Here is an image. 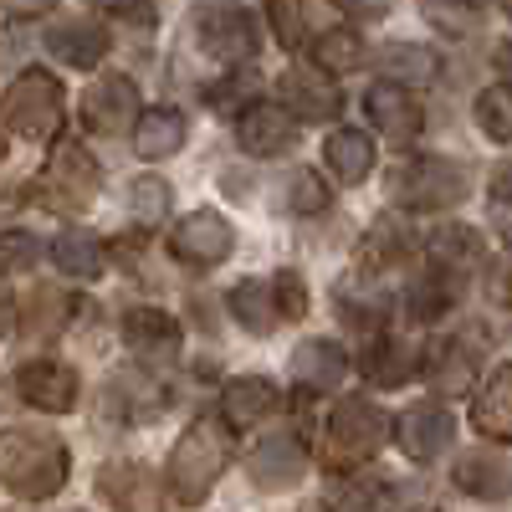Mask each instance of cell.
Returning a JSON list of instances; mask_svg holds the SVG:
<instances>
[{
	"label": "cell",
	"mask_w": 512,
	"mask_h": 512,
	"mask_svg": "<svg viewBox=\"0 0 512 512\" xmlns=\"http://www.w3.org/2000/svg\"><path fill=\"white\" fill-rule=\"evenodd\" d=\"M328 512H384L390 507V487L379 477H338L328 487Z\"/></svg>",
	"instance_id": "d6a6232c"
},
{
	"label": "cell",
	"mask_w": 512,
	"mask_h": 512,
	"mask_svg": "<svg viewBox=\"0 0 512 512\" xmlns=\"http://www.w3.org/2000/svg\"><path fill=\"white\" fill-rule=\"evenodd\" d=\"M57 6V0H6V16L11 21H36V16H47Z\"/></svg>",
	"instance_id": "7dc6e473"
},
{
	"label": "cell",
	"mask_w": 512,
	"mask_h": 512,
	"mask_svg": "<svg viewBox=\"0 0 512 512\" xmlns=\"http://www.w3.org/2000/svg\"><path fill=\"white\" fill-rule=\"evenodd\" d=\"M231 246H236V231H231L226 216H216V210H190V216L169 231V256L185 267H200V272L221 267L231 256Z\"/></svg>",
	"instance_id": "52a82bcc"
},
{
	"label": "cell",
	"mask_w": 512,
	"mask_h": 512,
	"mask_svg": "<svg viewBox=\"0 0 512 512\" xmlns=\"http://www.w3.org/2000/svg\"><path fill=\"white\" fill-rule=\"evenodd\" d=\"M0 477L26 502L57 497L67 487V446L52 431H6V441H0Z\"/></svg>",
	"instance_id": "7a4b0ae2"
},
{
	"label": "cell",
	"mask_w": 512,
	"mask_h": 512,
	"mask_svg": "<svg viewBox=\"0 0 512 512\" xmlns=\"http://www.w3.org/2000/svg\"><path fill=\"white\" fill-rule=\"evenodd\" d=\"M415 251V231L400 216H379L369 226V236L359 241V272H384V267H400L410 262Z\"/></svg>",
	"instance_id": "cb8c5ba5"
},
{
	"label": "cell",
	"mask_w": 512,
	"mask_h": 512,
	"mask_svg": "<svg viewBox=\"0 0 512 512\" xmlns=\"http://www.w3.org/2000/svg\"><path fill=\"white\" fill-rule=\"evenodd\" d=\"M364 113L379 128V139L395 144V149H410L420 139V123H425L420 118V103L405 88H395V82H374V88L364 93Z\"/></svg>",
	"instance_id": "5bb4252c"
},
{
	"label": "cell",
	"mask_w": 512,
	"mask_h": 512,
	"mask_svg": "<svg viewBox=\"0 0 512 512\" xmlns=\"http://www.w3.org/2000/svg\"><path fill=\"white\" fill-rule=\"evenodd\" d=\"M200 47L216 62L241 72L256 57V21H251V11L246 6H210L200 16Z\"/></svg>",
	"instance_id": "ba28073f"
},
{
	"label": "cell",
	"mask_w": 512,
	"mask_h": 512,
	"mask_svg": "<svg viewBox=\"0 0 512 512\" xmlns=\"http://www.w3.org/2000/svg\"><path fill=\"white\" fill-rule=\"evenodd\" d=\"M205 98H210V108H221V113L241 108V98H251V72H236L231 82H221V88H210Z\"/></svg>",
	"instance_id": "7bdbcfd3"
},
{
	"label": "cell",
	"mask_w": 512,
	"mask_h": 512,
	"mask_svg": "<svg viewBox=\"0 0 512 512\" xmlns=\"http://www.w3.org/2000/svg\"><path fill=\"white\" fill-rule=\"evenodd\" d=\"M379 72L384 82H395V88H431L441 77V57L431 47H420V41H390V47H379Z\"/></svg>",
	"instance_id": "7402d4cb"
},
{
	"label": "cell",
	"mask_w": 512,
	"mask_h": 512,
	"mask_svg": "<svg viewBox=\"0 0 512 512\" xmlns=\"http://www.w3.org/2000/svg\"><path fill=\"white\" fill-rule=\"evenodd\" d=\"M236 139H241L246 154L272 159V154H287V149L297 144V128H292V113H287V108H277V103H256V108L241 113Z\"/></svg>",
	"instance_id": "e0dca14e"
},
{
	"label": "cell",
	"mask_w": 512,
	"mask_h": 512,
	"mask_svg": "<svg viewBox=\"0 0 512 512\" xmlns=\"http://www.w3.org/2000/svg\"><path fill=\"white\" fill-rule=\"evenodd\" d=\"M487 221H492V231L502 236V246H512V175H502V180L492 185V195H487Z\"/></svg>",
	"instance_id": "60d3db41"
},
{
	"label": "cell",
	"mask_w": 512,
	"mask_h": 512,
	"mask_svg": "<svg viewBox=\"0 0 512 512\" xmlns=\"http://www.w3.org/2000/svg\"><path fill=\"white\" fill-rule=\"evenodd\" d=\"M272 282H277L282 318H303V313H308V287H303V277H297V272H277Z\"/></svg>",
	"instance_id": "b9f144b4"
},
{
	"label": "cell",
	"mask_w": 512,
	"mask_h": 512,
	"mask_svg": "<svg viewBox=\"0 0 512 512\" xmlns=\"http://www.w3.org/2000/svg\"><path fill=\"white\" fill-rule=\"evenodd\" d=\"M47 52H52V62H67L77 72H88V67H98L108 57V31L98 21H57L47 31Z\"/></svg>",
	"instance_id": "44dd1931"
},
{
	"label": "cell",
	"mask_w": 512,
	"mask_h": 512,
	"mask_svg": "<svg viewBox=\"0 0 512 512\" xmlns=\"http://www.w3.org/2000/svg\"><path fill=\"white\" fill-rule=\"evenodd\" d=\"M287 205L297 210V216H318V210L328 205V185L313 175V169H292L287 175Z\"/></svg>",
	"instance_id": "f35d334b"
},
{
	"label": "cell",
	"mask_w": 512,
	"mask_h": 512,
	"mask_svg": "<svg viewBox=\"0 0 512 512\" xmlns=\"http://www.w3.org/2000/svg\"><path fill=\"white\" fill-rule=\"evenodd\" d=\"M185 134H190V123L180 108H144V118L134 123V149L139 159H169L185 149Z\"/></svg>",
	"instance_id": "484cf974"
},
{
	"label": "cell",
	"mask_w": 512,
	"mask_h": 512,
	"mask_svg": "<svg viewBox=\"0 0 512 512\" xmlns=\"http://www.w3.org/2000/svg\"><path fill=\"white\" fill-rule=\"evenodd\" d=\"M297 512H328V507L323 502H308V507H297Z\"/></svg>",
	"instance_id": "c3c4849f"
},
{
	"label": "cell",
	"mask_w": 512,
	"mask_h": 512,
	"mask_svg": "<svg viewBox=\"0 0 512 512\" xmlns=\"http://www.w3.org/2000/svg\"><path fill=\"white\" fill-rule=\"evenodd\" d=\"M277 93H282L287 113L303 118V123H328L338 108H344V98H338V88H333V77H328L323 67H313V62L287 67V72L277 77Z\"/></svg>",
	"instance_id": "7c38bea8"
},
{
	"label": "cell",
	"mask_w": 512,
	"mask_h": 512,
	"mask_svg": "<svg viewBox=\"0 0 512 512\" xmlns=\"http://www.w3.org/2000/svg\"><path fill=\"white\" fill-rule=\"evenodd\" d=\"M98 185H103V169L98 159L82 149V144H57L47 169H41V200L57 205V210H82L98 200Z\"/></svg>",
	"instance_id": "8992f818"
},
{
	"label": "cell",
	"mask_w": 512,
	"mask_h": 512,
	"mask_svg": "<svg viewBox=\"0 0 512 512\" xmlns=\"http://www.w3.org/2000/svg\"><path fill=\"white\" fill-rule=\"evenodd\" d=\"M477 128L492 144H512V82H492L477 93Z\"/></svg>",
	"instance_id": "8d00e7d4"
},
{
	"label": "cell",
	"mask_w": 512,
	"mask_h": 512,
	"mask_svg": "<svg viewBox=\"0 0 512 512\" xmlns=\"http://www.w3.org/2000/svg\"><path fill=\"white\" fill-rule=\"evenodd\" d=\"M118 328H123V344L139 359H175V349H180V323L164 308H128L118 318Z\"/></svg>",
	"instance_id": "d6986e66"
},
{
	"label": "cell",
	"mask_w": 512,
	"mask_h": 512,
	"mask_svg": "<svg viewBox=\"0 0 512 512\" xmlns=\"http://www.w3.org/2000/svg\"><path fill=\"white\" fill-rule=\"evenodd\" d=\"M98 492L118 507V512H149L154 507V477L134 461H108L98 472Z\"/></svg>",
	"instance_id": "f1b7e54d"
},
{
	"label": "cell",
	"mask_w": 512,
	"mask_h": 512,
	"mask_svg": "<svg viewBox=\"0 0 512 512\" xmlns=\"http://www.w3.org/2000/svg\"><path fill=\"white\" fill-rule=\"evenodd\" d=\"M451 303H456V282H451L446 272H425V277L405 292V313H410V318H420V323L441 318Z\"/></svg>",
	"instance_id": "d590c367"
},
{
	"label": "cell",
	"mask_w": 512,
	"mask_h": 512,
	"mask_svg": "<svg viewBox=\"0 0 512 512\" xmlns=\"http://www.w3.org/2000/svg\"><path fill=\"white\" fill-rule=\"evenodd\" d=\"M231 461V441H226V420H195L190 431L175 441L164 461V487L180 507H200L210 497V487L221 482Z\"/></svg>",
	"instance_id": "6da1fadb"
},
{
	"label": "cell",
	"mask_w": 512,
	"mask_h": 512,
	"mask_svg": "<svg viewBox=\"0 0 512 512\" xmlns=\"http://www.w3.org/2000/svg\"><path fill=\"white\" fill-rule=\"evenodd\" d=\"M425 384H431L436 395H466V390H477V359L472 349H461V344H431V354H425Z\"/></svg>",
	"instance_id": "d4e9b609"
},
{
	"label": "cell",
	"mask_w": 512,
	"mask_h": 512,
	"mask_svg": "<svg viewBox=\"0 0 512 512\" xmlns=\"http://www.w3.org/2000/svg\"><path fill=\"white\" fill-rule=\"evenodd\" d=\"M144 108H139V88L128 82L123 72H108L98 77L88 93H82V123L93 128V134H123L128 123H139Z\"/></svg>",
	"instance_id": "30bf717a"
},
{
	"label": "cell",
	"mask_w": 512,
	"mask_h": 512,
	"mask_svg": "<svg viewBox=\"0 0 512 512\" xmlns=\"http://www.w3.org/2000/svg\"><path fill=\"white\" fill-rule=\"evenodd\" d=\"M451 436H456V420L441 400H420L395 420V441L410 461H436L451 446Z\"/></svg>",
	"instance_id": "4fadbf2b"
},
{
	"label": "cell",
	"mask_w": 512,
	"mask_h": 512,
	"mask_svg": "<svg viewBox=\"0 0 512 512\" xmlns=\"http://www.w3.org/2000/svg\"><path fill=\"white\" fill-rule=\"evenodd\" d=\"M313 67H323L328 77H333V72H354V67H364V36L349 31V26L323 31V36L313 41Z\"/></svg>",
	"instance_id": "836d02e7"
},
{
	"label": "cell",
	"mask_w": 512,
	"mask_h": 512,
	"mask_svg": "<svg viewBox=\"0 0 512 512\" xmlns=\"http://www.w3.org/2000/svg\"><path fill=\"white\" fill-rule=\"evenodd\" d=\"M246 472H251V482L262 487V492L297 487V482H303V472H308V446L297 441L292 431H272V436H262V441L251 446Z\"/></svg>",
	"instance_id": "9c48e42d"
},
{
	"label": "cell",
	"mask_w": 512,
	"mask_h": 512,
	"mask_svg": "<svg viewBox=\"0 0 512 512\" xmlns=\"http://www.w3.org/2000/svg\"><path fill=\"white\" fill-rule=\"evenodd\" d=\"M72 297L67 292H57V287H36L31 297H26V308H21V338H41V344H52V338L67 328V318H72Z\"/></svg>",
	"instance_id": "4dcf8cb0"
},
{
	"label": "cell",
	"mask_w": 512,
	"mask_h": 512,
	"mask_svg": "<svg viewBox=\"0 0 512 512\" xmlns=\"http://www.w3.org/2000/svg\"><path fill=\"white\" fill-rule=\"evenodd\" d=\"M323 159H328V175L338 185H359L374 169V144H369V134H359V128H338V134L323 139Z\"/></svg>",
	"instance_id": "f546056e"
},
{
	"label": "cell",
	"mask_w": 512,
	"mask_h": 512,
	"mask_svg": "<svg viewBox=\"0 0 512 512\" xmlns=\"http://www.w3.org/2000/svg\"><path fill=\"white\" fill-rule=\"evenodd\" d=\"M267 16L282 47H303L308 41V0H267Z\"/></svg>",
	"instance_id": "74e56055"
},
{
	"label": "cell",
	"mask_w": 512,
	"mask_h": 512,
	"mask_svg": "<svg viewBox=\"0 0 512 512\" xmlns=\"http://www.w3.org/2000/svg\"><path fill=\"white\" fill-rule=\"evenodd\" d=\"M277 405H282V390L272 379H262V374H241V379H231L221 390V420L231 425V431H251V425H262Z\"/></svg>",
	"instance_id": "2e32d148"
},
{
	"label": "cell",
	"mask_w": 512,
	"mask_h": 512,
	"mask_svg": "<svg viewBox=\"0 0 512 512\" xmlns=\"http://www.w3.org/2000/svg\"><path fill=\"white\" fill-rule=\"evenodd\" d=\"M420 6H425V16H431L441 31H451V36H466V31H472V21H477L472 0H420Z\"/></svg>",
	"instance_id": "ab89813d"
},
{
	"label": "cell",
	"mask_w": 512,
	"mask_h": 512,
	"mask_svg": "<svg viewBox=\"0 0 512 512\" xmlns=\"http://www.w3.org/2000/svg\"><path fill=\"white\" fill-rule=\"evenodd\" d=\"M62 118H67V93L52 72L26 67L11 88H6V128L26 144H52L62 134Z\"/></svg>",
	"instance_id": "277c9868"
},
{
	"label": "cell",
	"mask_w": 512,
	"mask_h": 512,
	"mask_svg": "<svg viewBox=\"0 0 512 512\" xmlns=\"http://www.w3.org/2000/svg\"><path fill=\"white\" fill-rule=\"evenodd\" d=\"M384 441H390V415L364 395H344L333 405L328 425H323V461L328 472L349 477L359 461H369Z\"/></svg>",
	"instance_id": "3957f363"
},
{
	"label": "cell",
	"mask_w": 512,
	"mask_h": 512,
	"mask_svg": "<svg viewBox=\"0 0 512 512\" xmlns=\"http://www.w3.org/2000/svg\"><path fill=\"white\" fill-rule=\"evenodd\" d=\"M52 262L67 272V277H82V282H93L103 277V241L88 231V226H67L57 241H52Z\"/></svg>",
	"instance_id": "1f68e13d"
},
{
	"label": "cell",
	"mask_w": 512,
	"mask_h": 512,
	"mask_svg": "<svg viewBox=\"0 0 512 512\" xmlns=\"http://www.w3.org/2000/svg\"><path fill=\"white\" fill-rule=\"evenodd\" d=\"M169 205H175V190H169L159 175H139L134 185H128V216H134V226H144V231L164 226Z\"/></svg>",
	"instance_id": "e575fe53"
},
{
	"label": "cell",
	"mask_w": 512,
	"mask_h": 512,
	"mask_svg": "<svg viewBox=\"0 0 512 512\" xmlns=\"http://www.w3.org/2000/svg\"><path fill=\"white\" fill-rule=\"evenodd\" d=\"M425 251H431V262L436 272L446 277H466V272H477L482 267V236L472 226H436V236L425 241Z\"/></svg>",
	"instance_id": "4316f807"
},
{
	"label": "cell",
	"mask_w": 512,
	"mask_h": 512,
	"mask_svg": "<svg viewBox=\"0 0 512 512\" xmlns=\"http://www.w3.org/2000/svg\"><path fill=\"white\" fill-rule=\"evenodd\" d=\"M359 369H364V379L374 384V390H400V384H410V374H415V369H425V364H420L415 344H405V338H390V333H379L374 344L364 349Z\"/></svg>",
	"instance_id": "ffe728a7"
},
{
	"label": "cell",
	"mask_w": 512,
	"mask_h": 512,
	"mask_svg": "<svg viewBox=\"0 0 512 512\" xmlns=\"http://www.w3.org/2000/svg\"><path fill=\"white\" fill-rule=\"evenodd\" d=\"M344 16H354V21H379L384 11H390V0H333Z\"/></svg>",
	"instance_id": "bcb514c9"
},
{
	"label": "cell",
	"mask_w": 512,
	"mask_h": 512,
	"mask_svg": "<svg viewBox=\"0 0 512 512\" xmlns=\"http://www.w3.org/2000/svg\"><path fill=\"white\" fill-rule=\"evenodd\" d=\"M466 164H451L441 154H415L405 164H395L390 175V195L405 210H451L466 200Z\"/></svg>",
	"instance_id": "5b68a950"
},
{
	"label": "cell",
	"mask_w": 512,
	"mask_h": 512,
	"mask_svg": "<svg viewBox=\"0 0 512 512\" xmlns=\"http://www.w3.org/2000/svg\"><path fill=\"white\" fill-rule=\"evenodd\" d=\"M231 313L246 333H272L282 323V303H277V282L267 277H246L231 287Z\"/></svg>",
	"instance_id": "83f0119b"
},
{
	"label": "cell",
	"mask_w": 512,
	"mask_h": 512,
	"mask_svg": "<svg viewBox=\"0 0 512 512\" xmlns=\"http://www.w3.org/2000/svg\"><path fill=\"white\" fill-rule=\"evenodd\" d=\"M0 246H6V267H11V272H26V267L36 262V251H41V246H36L26 231H16V226L6 231V241H0Z\"/></svg>",
	"instance_id": "ee69618b"
},
{
	"label": "cell",
	"mask_w": 512,
	"mask_h": 512,
	"mask_svg": "<svg viewBox=\"0 0 512 512\" xmlns=\"http://www.w3.org/2000/svg\"><path fill=\"white\" fill-rule=\"evenodd\" d=\"M103 16H134V26H154V6L149 0H88Z\"/></svg>",
	"instance_id": "f6af8a7d"
},
{
	"label": "cell",
	"mask_w": 512,
	"mask_h": 512,
	"mask_svg": "<svg viewBox=\"0 0 512 512\" xmlns=\"http://www.w3.org/2000/svg\"><path fill=\"white\" fill-rule=\"evenodd\" d=\"M77 374L67 369V364H57V359H31V364H21L16 369V395L31 405V410H41V415H67V410H77Z\"/></svg>",
	"instance_id": "8fae6325"
},
{
	"label": "cell",
	"mask_w": 512,
	"mask_h": 512,
	"mask_svg": "<svg viewBox=\"0 0 512 512\" xmlns=\"http://www.w3.org/2000/svg\"><path fill=\"white\" fill-rule=\"evenodd\" d=\"M472 425L487 441H512V364H497L472 400Z\"/></svg>",
	"instance_id": "603a6c76"
},
{
	"label": "cell",
	"mask_w": 512,
	"mask_h": 512,
	"mask_svg": "<svg viewBox=\"0 0 512 512\" xmlns=\"http://www.w3.org/2000/svg\"><path fill=\"white\" fill-rule=\"evenodd\" d=\"M344 374H349V354L338 344H328V338H308V344H297V354H292V384H297V390L328 395V390L344 384Z\"/></svg>",
	"instance_id": "ac0fdd59"
},
{
	"label": "cell",
	"mask_w": 512,
	"mask_h": 512,
	"mask_svg": "<svg viewBox=\"0 0 512 512\" xmlns=\"http://www.w3.org/2000/svg\"><path fill=\"white\" fill-rule=\"evenodd\" d=\"M451 482H456L466 497H477V502H507V497H512V461L497 456L492 446H477V451L456 456Z\"/></svg>",
	"instance_id": "9a60e30c"
}]
</instances>
